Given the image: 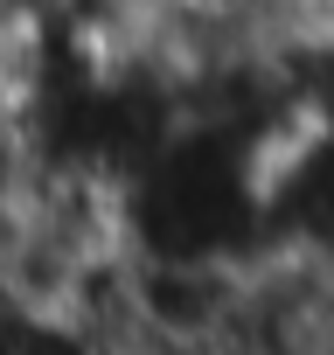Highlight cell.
Segmentation results:
<instances>
[{
	"label": "cell",
	"instance_id": "6da1fadb",
	"mask_svg": "<svg viewBox=\"0 0 334 355\" xmlns=\"http://www.w3.org/2000/svg\"><path fill=\"white\" fill-rule=\"evenodd\" d=\"M15 355H105V341L70 306H21L15 313Z\"/></svg>",
	"mask_w": 334,
	"mask_h": 355
}]
</instances>
